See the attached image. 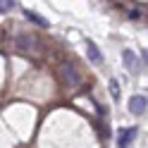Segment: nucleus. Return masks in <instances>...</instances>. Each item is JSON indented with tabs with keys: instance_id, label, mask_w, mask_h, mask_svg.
I'll return each instance as SVG.
<instances>
[{
	"instance_id": "obj_1",
	"label": "nucleus",
	"mask_w": 148,
	"mask_h": 148,
	"mask_svg": "<svg viewBox=\"0 0 148 148\" xmlns=\"http://www.w3.org/2000/svg\"><path fill=\"white\" fill-rule=\"evenodd\" d=\"M146 105H148L146 96H134V98H129V112H132V115H143V112H146Z\"/></svg>"
},
{
	"instance_id": "obj_2",
	"label": "nucleus",
	"mask_w": 148,
	"mask_h": 148,
	"mask_svg": "<svg viewBox=\"0 0 148 148\" xmlns=\"http://www.w3.org/2000/svg\"><path fill=\"white\" fill-rule=\"evenodd\" d=\"M62 74H64V79H67L69 86H79L81 84V74L74 69L72 64H62Z\"/></svg>"
},
{
	"instance_id": "obj_3",
	"label": "nucleus",
	"mask_w": 148,
	"mask_h": 148,
	"mask_svg": "<svg viewBox=\"0 0 148 148\" xmlns=\"http://www.w3.org/2000/svg\"><path fill=\"white\" fill-rule=\"evenodd\" d=\"M136 138V127H129V129H122V132H119V136H117V146H129Z\"/></svg>"
},
{
	"instance_id": "obj_4",
	"label": "nucleus",
	"mask_w": 148,
	"mask_h": 148,
	"mask_svg": "<svg viewBox=\"0 0 148 148\" xmlns=\"http://www.w3.org/2000/svg\"><path fill=\"white\" fill-rule=\"evenodd\" d=\"M24 17H26V19H29V22H34L36 26H41V29H48V19H43V17L41 14H36L34 10H24Z\"/></svg>"
},
{
	"instance_id": "obj_5",
	"label": "nucleus",
	"mask_w": 148,
	"mask_h": 148,
	"mask_svg": "<svg viewBox=\"0 0 148 148\" xmlns=\"http://www.w3.org/2000/svg\"><path fill=\"white\" fill-rule=\"evenodd\" d=\"M86 53H88V58H91V62H96V64H100V62H103V55H100V50H98V45H96L93 41H86Z\"/></svg>"
},
{
	"instance_id": "obj_6",
	"label": "nucleus",
	"mask_w": 148,
	"mask_h": 148,
	"mask_svg": "<svg viewBox=\"0 0 148 148\" xmlns=\"http://www.w3.org/2000/svg\"><path fill=\"white\" fill-rule=\"evenodd\" d=\"M122 58H124V62H127V69L132 72V74H136V72H138V60H136V55H134L132 50H124Z\"/></svg>"
},
{
	"instance_id": "obj_7",
	"label": "nucleus",
	"mask_w": 148,
	"mask_h": 148,
	"mask_svg": "<svg viewBox=\"0 0 148 148\" xmlns=\"http://www.w3.org/2000/svg\"><path fill=\"white\" fill-rule=\"evenodd\" d=\"M34 43H36L34 36H26V34L17 36V48H22V50H31V45H34Z\"/></svg>"
},
{
	"instance_id": "obj_8",
	"label": "nucleus",
	"mask_w": 148,
	"mask_h": 148,
	"mask_svg": "<svg viewBox=\"0 0 148 148\" xmlns=\"http://www.w3.org/2000/svg\"><path fill=\"white\" fill-rule=\"evenodd\" d=\"M110 93H112V98H119V84H117V79H110Z\"/></svg>"
},
{
	"instance_id": "obj_9",
	"label": "nucleus",
	"mask_w": 148,
	"mask_h": 148,
	"mask_svg": "<svg viewBox=\"0 0 148 148\" xmlns=\"http://www.w3.org/2000/svg\"><path fill=\"white\" fill-rule=\"evenodd\" d=\"M14 7V0H0V12H7Z\"/></svg>"
}]
</instances>
